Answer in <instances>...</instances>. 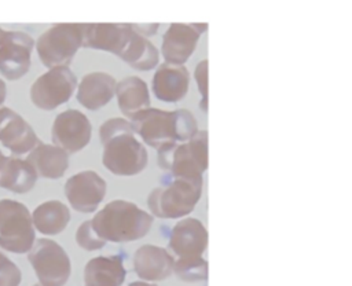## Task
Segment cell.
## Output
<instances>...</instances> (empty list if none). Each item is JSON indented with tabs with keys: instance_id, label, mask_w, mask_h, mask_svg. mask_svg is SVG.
Returning a JSON list of instances; mask_svg holds the SVG:
<instances>
[{
	"instance_id": "cell-13",
	"label": "cell",
	"mask_w": 352,
	"mask_h": 286,
	"mask_svg": "<svg viewBox=\"0 0 352 286\" xmlns=\"http://www.w3.org/2000/svg\"><path fill=\"white\" fill-rule=\"evenodd\" d=\"M106 182L95 170H81L65 183V195L70 206L81 213H92L106 195Z\"/></svg>"
},
{
	"instance_id": "cell-28",
	"label": "cell",
	"mask_w": 352,
	"mask_h": 286,
	"mask_svg": "<svg viewBox=\"0 0 352 286\" xmlns=\"http://www.w3.org/2000/svg\"><path fill=\"white\" fill-rule=\"evenodd\" d=\"M194 78L198 84V89H199V94L202 96V100H201V109L204 111H206L208 109V60L204 59L201 60L195 70H194Z\"/></svg>"
},
{
	"instance_id": "cell-9",
	"label": "cell",
	"mask_w": 352,
	"mask_h": 286,
	"mask_svg": "<svg viewBox=\"0 0 352 286\" xmlns=\"http://www.w3.org/2000/svg\"><path fill=\"white\" fill-rule=\"evenodd\" d=\"M158 166L169 172L192 169L205 172L208 168V133L198 131L190 140L170 143L157 150Z\"/></svg>"
},
{
	"instance_id": "cell-27",
	"label": "cell",
	"mask_w": 352,
	"mask_h": 286,
	"mask_svg": "<svg viewBox=\"0 0 352 286\" xmlns=\"http://www.w3.org/2000/svg\"><path fill=\"white\" fill-rule=\"evenodd\" d=\"M21 270L0 250V286H19Z\"/></svg>"
},
{
	"instance_id": "cell-23",
	"label": "cell",
	"mask_w": 352,
	"mask_h": 286,
	"mask_svg": "<svg viewBox=\"0 0 352 286\" xmlns=\"http://www.w3.org/2000/svg\"><path fill=\"white\" fill-rule=\"evenodd\" d=\"M125 270L118 256H98L84 268L85 286H121Z\"/></svg>"
},
{
	"instance_id": "cell-19",
	"label": "cell",
	"mask_w": 352,
	"mask_h": 286,
	"mask_svg": "<svg viewBox=\"0 0 352 286\" xmlns=\"http://www.w3.org/2000/svg\"><path fill=\"white\" fill-rule=\"evenodd\" d=\"M175 258L166 249L155 245L140 246L133 256V270L139 278L146 280L166 279L173 271Z\"/></svg>"
},
{
	"instance_id": "cell-26",
	"label": "cell",
	"mask_w": 352,
	"mask_h": 286,
	"mask_svg": "<svg viewBox=\"0 0 352 286\" xmlns=\"http://www.w3.org/2000/svg\"><path fill=\"white\" fill-rule=\"evenodd\" d=\"M76 242L80 248L85 250H98L106 245V241L100 238L95 231L91 220H87L82 224H80L76 232Z\"/></svg>"
},
{
	"instance_id": "cell-7",
	"label": "cell",
	"mask_w": 352,
	"mask_h": 286,
	"mask_svg": "<svg viewBox=\"0 0 352 286\" xmlns=\"http://www.w3.org/2000/svg\"><path fill=\"white\" fill-rule=\"evenodd\" d=\"M28 258L41 286H63L72 272L70 258L65 249L52 239L34 242Z\"/></svg>"
},
{
	"instance_id": "cell-5",
	"label": "cell",
	"mask_w": 352,
	"mask_h": 286,
	"mask_svg": "<svg viewBox=\"0 0 352 286\" xmlns=\"http://www.w3.org/2000/svg\"><path fill=\"white\" fill-rule=\"evenodd\" d=\"M85 23H56L36 41L40 60L48 69L67 67L84 43Z\"/></svg>"
},
{
	"instance_id": "cell-14",
	"label": "cell",
	"mask_w": 352,
	"mask_h": 286,
	"mask_svg": "<svg viewBox=\"0 0 352 286\" xmlns=\"http://www.w3.org/2000/svg\"><path fill=\"white\" fill-rule=\"evenodd\" d=\"M206 28V23H172L162 36L161 55L165 62L179 66L184 65Z\"/></svg>"
},
{
	"instance_id": "cell-3",
	"label": "cell",
	"mask_w": 352,
	"mask_h": 286,
	"mask_svg": "<svg viewBox=\"0 0 352 286\" xmlns=\"http://www.w3.org/2000/svg\"><path fill=\"white\" fill-rule=\"evenodd\" d=\"M131 124L135 133L157 150L170 143L187 142L198 132L197 120L187 109L168 111L148 107L136 114Z\"/></svg>"
},
{
	"instance_id": "cell-16",
	"label": "cell",
	"mask_w": 352,
	"mask_h": 286,
	"mask_svg": "<svg viewBox=\"0 0 352 286\" xmlns=\"http://www.w3.org/2000/svg\"><path fill=\"white\" fill-rule=\"evenodd\" d=\"M132 32L131 23H85L82 47L107 51L120 56Z\"/></svg>"
},
{
	"instance_id": "cell-22",
	"label": "cell",
	"mask_w": 352,
	"mask_h": 286,
	"mask_svg": "<svg viewBox=\"0 0 352 286\" xmlns=\"http://www.w3.org/2000/svg\"><path fill=\"white\" fill-rule=\"evenodd\" d=\"M116 95L118 109L129 120L150 107L148 87L136 76H129L118 81Z\"/></svg>"
},
{
	"instance_id": "cell-4",
	"label": "cell",
	"mask_w": 352,
	"mask_h": 286,
	"mask_svg": "<svg viewBox=\"0 0 352 286\" xmlns=\"http://www.w3.org/2000/svg\"><path fill=\"white\" fill-rule=\"evenodd\" d=\"M153 214L140 209L136 204L116 199L104 205L94 219L92 226L106 242H132L148 234Z\"/></svg>"
},
{
	"instance_id": "cell-10",
	"label": "cell",
	"mask_w": 352,
	"mask_h": 286,
	"mask_svg": "<svg viewBox=\"0 0 352 286\" xmlns=\"http://www.w3.org/2000/svg\"><path fill=\"white\" fill-rule=\"evenodd\" d=\"M169 249L177 260L175 264L197 263L204 260L208 245V232L198 219H183L175 224L169 236Z\"/></svg>"
},
{
	"instance_id": "cell-1",
	"label": "cell",
	"mask_w": 352,
	"mask_h": 286,
	"mask_svg": "<svg viewBox=\"0 0 352 286\" xmlns=\"http://www.w3.org/2000/svg\"><path fill=\"white\" fill-rule=\"evenodd\" d=\"M103 146L102 162L106 169L117 176H133L147 165V151L135 138L131 121L125 118H109L99 128Z\"/></svg>"
},
{
	"instance_id": "cell-21",
	"label": "cell",
	"mask_w": 352,
	"mask_h": 286,
	"mask_svg": "<svg viewBox=\"0 0 352 286\" xmlns=\"http://www.w3.org/2000/svg\"><path fill=\"white\" fill-rule=\"evenodd\" d=\"M26 161L44 179H59L69 166V153L55 144L40 142L28 155Z\"/></svg>"
},
{
	"instance_id": "cell-12",
	"label": "cell",
	"mask_w": 352,
	"mask_h": 286,
	"mask_svg": "<svg viewBox=\"0 0 352 286\" xmlns=\"http://www.w3.org/2000/svg\"><path fill=\"white\" fill-rule=\"evenodd\" d=\"M92 126L88 117L76 109L59 113L51 128L52 143L69 154L82 150L91 140Z\"/></svg>"
},
{
	"instance_id": "cell-8",
	"label": "cell",
	"mask_w": 352,
	"mask_h": 286,
	"mask_svg": "<svg viewBox=\"0 0 352 286\" xmlns=\"http://www.w3.org/2000/svg\"><path fill=\"white\" fill-rule=\"evenodd\" d=\"M77 88V77L69 67H52L34 80L30 100L41 110H54L66 103Z\"/></svg>"
},
{
	"instance_id": "cell-24",
	"label": "cell",
	"mask_w": 352,
	"mask_h": 286,
	"mask_svg": "<svg viewBox=\"0 0 352 286\" xmlns=\"http://www.w3.org/2000/svg\"><path fill=\"white\" fill-rule=\"evenodd\" d=\"M34 228L45 235L62 232L70 220L69 208L60 201H45L36 206L32 213Z\"/></svg>"
},
{
	"instance_id": "cell-32",
	"label": "cell",
	"mask_w": 352,
	"mask_h": 286,
	"mask_svg": "<svg viewBox=\"0 0 352 286\" xmlns=\"http://www.w3.org/2000/svg\"><path fill=\"white\" fill-rule=\"evenodd\" d=\"M4 33H6V30H3V29H1V26H0V43H1V40H3Z\"/></svg>"
},
{
	"instance_id": "cell-31",
	"label": "cell",
	"mask_w": 352,
	"mask_h": 286,
	"mask_svg": "<svg viewBox=\"0 0 352 286\" xmlns=\"http://www.w3.org/2000/svg\"><path fill=\"white\" fill-rule=\"evenodd\" d=\"M129 286H157L153 283H146V282H132Z\"/></svg>"
},
{
	"instance_id": "cell-11",
	"label": "cell",
	"mask_w": 352,
	"mask_h": 286,
	"mask_svg": "<svg viewBox=\"0 0 352 286\" xmlns=\"http://www.w3.org/2000/svg\"><path fill=\"white\" fill-rule=\"evenodd\" d=\"M30 34L19 30H6L0 43V73L7 80H19L30 67V55L34 47Z\"/></svg>"
},
{
	"instance_id": "cell-18",
	"label": "cell",
	"mask_w": 352,
	"mask_h": 286,
	"mask_svg": "<svg viewBox=\"0 0 352 286\" xmlns=\"http://www.w3.org/2000/svg\"><path fill=\"white\" fill-rule=\"evenodd\" d=\"M117 91L116 78L104 72H92L82 77L77 87V100L88 110H99L107 104Z\"/></svg>"
},
{
	"instance_id": "cell-2",
	"label": "cell",
	"mask_w": 352,
	"mask_h": 286,
	"mask_svg": "<svg viewBox=\"0 0 352 286\" xmlns=\"http://www.w3.org/2000/svg\"><path fill=\"white\" fill-rule=\"evenodd\" d=\"M202 172L173 170L147 198L151 213L161 219H179L192 212L202 194Z\"/></svg>"
},
{
	"instance_id": "cell-33",
	"label": "cell",
	"mask_w": 352,
	"mask_h": 286,
	"mask_svg": "<svg viewBox=\"0 0 352 286\" xmlns=\"http://www.w3.org/2000/svg\"><path fill=\"white\" fill-rule=\"evenodd\" d=\"M34 286H41V285H38V283H37V285H34Z\"/></svg>"
},
{
	"instance_id": "cell-30",
	"label": "cell",
	"mask_w": 352,
	"mask_h": 286,
	"mask_svg": "<svg viewBox=\"0 0 352 286\" xmlns=\"http://www.w3.org/2000/svg\"><path fill=\"white\" fill-rule=\"evenodd\" d=\"M6 96H7V87H6V82L0 78V104L6 100Z\"/></svg>"
},
{
	"instance_id": "cell-15",
	"label": "cell",
	"mask_w": 352,
	"mask_h": 286,
	"mask_svg": "<svg viewBox=\"0 0 352 286\" xmlns=\"http://www.w3.org/2000/svg\"><path fill=\"white\" fill-rule=\"evenodd\" d=\"M0 142L14 155L30 153L41 140L22 116L10 107H0Z\"/></svg>"
},
{
	"instance_id": "cell-25",
	"label": "cell",
	"mask_w": 352,
	"mask_h": 286,
	"mask_svg": "<svg viewBox=\"0 0 352 286\" xmlns=\"http://www.w3.org/2000/svg\"><path fill=\"white\" fill-rule=\"evenodd\" d=\"M133 29V28H132ZM120 58L128 63L131 67L142 72H147L158 66L160 54L154 44L144 36L139 34L135 29L131 38L120 55Z\"/></svg>"
},
{
	"instance_id": "cell-29",
	"label": "cell",
	"mask_w": 352,
	"mask_h": 286,
	"mask_svg": "<svg viewBox=\"0 0 352 286\" xmlns=\"http://www.w3.org/2000/svg\"><path fill=\"white\" fill-rule=\"evenodd\" d=\"M132 28L142 36L147 37V36H153L157 33V30L160 29L158 23H150V25H132Z\"/></svg>"
},
{
	"instance_id": "cell-17",
	"label": "cell",
	"mask_w": 352,
	"mask_h": 286,
	"mask_svg": "<svg viewBox=\"0 0 352 286\" xmlns=\"http://www.w3.org/2000/svg\"><path fill=\"white\" fill-rule=\"evenodd\" d=\"M190 85V73L182 65H170V63H161L153 77V92L154 95L168 103H175L182 100Z\"/></svg>"
},
{
	"instance_id": "cell-20",
	"label": "cell",
	"mask_w": 352,
	"mask_h": 286,
	"mask_svg": "<svg viewBox=\"0 0 352 286\" xmlns=\"http://www.w3.org/2000/svg\"><path fill=\"white\" fill-rule=\"evenodd\" d=\"M36 169L15 155H4L0 151V187L16 194L30 191L37 182Z\"/></svg>"
},
{
	"instance_id": "cell-6",
	"label": "cell",
	"mask_w": 352,
	"mask_h": 286,
	"mask_svg": "<svg viewBox=\"0 0 352 286\" xmlns=\"http://www.w3.org/2000/svg\"><path fill=\"white\" fill-rule=\"evenodd\" d=\"M36 242L34 224L28 208L18 201L0 199V248L22 254Z\"/></svg>"
}]
</instances>
